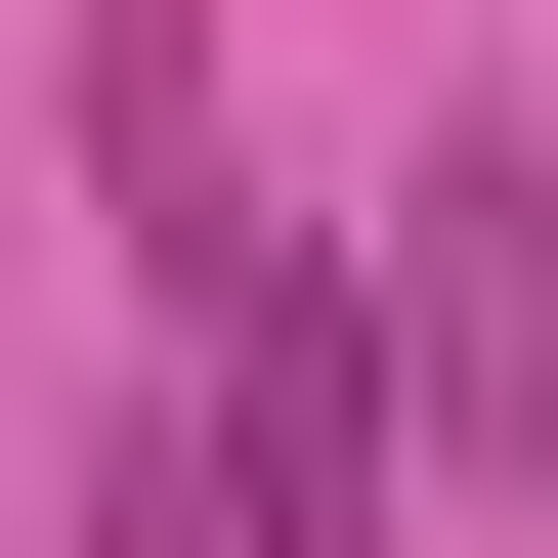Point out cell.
Here are the masks:
<instances>
[{"mask_svg": "<svg viewBox=\"0 0 558 558\" xmlns=\"http://www.w3.org/2000/svg\"><path fill=\"white\" fill-rule=\"evenodd\" d=\"M387 344H429V473H558V215H515V172H429Z\"/></svg>", "mask_w": 558, "mask_h": 558, "instance_id": "cell-1", "label": "cell"}]
</instances>
